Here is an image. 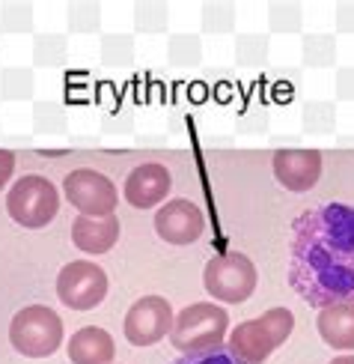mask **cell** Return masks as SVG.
Instances as JSON below:
<instances>
[{"instance_id": "obj_1", "label": "cell", "mask_w": 354, "mask_h": 364, "mask_svg": "<svg viewBox=\"0 0 354 364\" xmlns=\"http://www.w3.org/2000/svg\"><path fill=\"white\" fill-rule=\"evenodd\" d=\"M292 287L313 305L354 299V209L328 203L295 224Z\"/></svg>"}, {"instance_id": "obj_2", "label": "cell", "mask_w": 354, "mask_h": 364, "mask_svg": "<svg viewBox=\"0 0 354 364\" xmlns=\"http://www.w3.org/2000/svg\"><path fill=\"white\" fill-rule=\"evenodd\" d=\"M229 335V314L214 301H197L176 314L170 341L182 355H206L221 350Z\"/></svg>"}, {"instance_id": "obj_3", "label": "cell", "mask_w": 354, "mask_h": 364, "mask_svg": "<svg viewBox=\"0 0 354 364\" xmlns=\"http://www.w3.org/2000/svg\"><path fill=\"white\" fill-rule=\"evenodd\" d=\"M295 328V316L289 308H271L256 320H248L229 331L226 350L244 364H262L277 346H283Z\"/></svg>"}, {"instance_id": "obj_4", "label": "cell", "mask_w": 354, "mask_h": 364, "mask_svg": "<svg viewBox=\"0 0 354 364\" xmlns=\"http://www.w3.org/2000/svg\"><path fill=\"white\" fill-rule=\"evenodd\" d=\"M9 343L24 358H48L63 343V320L48 305H27L12 316Z\"/></svg>"}, {"instance_id": "obj_5", "label": "cell", "mask_w": 354, "mask_h": 364, "mask_svg": "<svg viewBox=\"0 0 354 364\" xmlns=\"http://www.w3.org/2000/svg\"><path fill=\"white\" fill-rule=\"evenodd\" d=\"M6 212L15 224L27 230H42L48 227L60 212V191L54 188L51 179L39 173L21 176L6 194Z\"/></svg>"}, {"instance_id": "obj_6", "label": "cell", "mask_w": 354, "mask_h": 364, "mask_svg": "<svg viewBox=\"0 0 354 364\" xmlns=\"http://www.w3.org/2000/svg\"><path fill=\"white\" fill-rule=\"evenodd\" d=\"M203 287L211 299L226 301V305H241L256 290V266L250 257H244L238 251L218 254L206 263Z\"/></svg>"}, {"instance_id": "obj_7", "label": "cell", "mask_w": 354, "mask_h": 364, "mask_svg": "<svg viewBox=\"0 0 354 364\" xmlns=\"http://www.w3.org/2000/svg\"><path fill=\"white\" fill-rule=\"evenodd\" d=\"M57 296L72 311H92L107 296V275L99 263L74 260L60 269L57 275Z\"/></svg>"}, {"instance_id": "obj_8", "label": "cell", "mask_w": 354, "mask_h": 364, "mask_svg": "<svg viewBox=\"0 0 354 364\" xmlns=\"http://www.w3.org/2000/svg\"><path fill=\"white\" fill-rule=\"evenodd\" d=\"M63 194L66 200L89 218H104L114 215V209L119 203L116 186L104 173L92 171V168H78L63 179Z\"/></svg>"}, {"instance_id": "obj_9", "label": "cell", "mask_w": 354, "mask_h": 364, "mask_svg": "<svg viewBox=\"0 0 354 364\" xmlns=\"http://www.w3.org/2000/svg\"><path fill=\"white\" fill-rule=\"evenodd\" d=\"M173 320L176 314L164 296H143L128 308L122 331H126V341L131 346H152L170 335Z\"/></svg>"}, {"instance_id": "obj_10", "label": "cell", "mask_w": 354, "mask_h": 364, "mask_svg": "<svg viewBox=\"0 0 354 364\" xmlns=\"http://www.w3.org/2000/svg\"><path fill=\"white\" fill-rule=\"evenodd\" d=\"M206 230V215L197 203L176 197V200H167L158 206L155 212V233L170 242V245H191L203 236Z\"/></svg>"}, {"instance_id": "obj_11", "label": "cell", "mask_w": 354, "mask_h": 364, "mask_svg": "<svg viewBox=\"0 0 354 364\" xmlns=\"http://www.w3.org/2000/svg\"><path fill=\"white\" fill-rule=\"evenodd\" d=\"M274 176L286 191L304 194L310 191L321 176V153L319 149H277L274 153Z\"/></svg>"}, {"instance_id": "obj_12", "label": "cell", "mask_w": 354, "mask_h": 364, "mask_svg": "<svg viewBox=\"0 0 354 364\" xmlns=\"http://www.w3.org/2000/svg\"><path fill=\"white\" fill-rule=\"evenodd\" d=\"M173 188V176L170 171L158 161L149 164H137V168L128 173L126 186H122V194L134 209H152L167 203V194Z\"/></svg>"}, {"instance_id": "obj_13", "label": "cell", "mask_w": 354, "mask_h": 364, "mask_svg": "<svg viewBox=\"0 0 354 364\" xmlns=\"http://www.w3.org/2000/svg\"><path fill=\"white\" fill-rule=\"evenodd\" d=\"M316 328L331 350L354 353V301H336L319 311Z\"/></svg>"}, {"instance_id": "obj_14", "label": "cell", "mask_w": 354, "mask_h": 364, "mask_svg": "<svg viewBox=\"0 0 354 364\" xmlns=\"http://www.w3.org/2000/svg\"><path fill=\"white\" fill-rule=\"evenodd\" d=\"M119 239V218L104 215V218H89L78 215L72 224V242L74 248L84 254H107Z\"/></svg>"}, {"instance_id": "obj_15", "label": "cell", "mask_w": 354, "mask_h": 364, "mask_svg": "<svg viewBox=\"0 0 354 364\" xmlns=\"http://www.w3.org/2000/svg\"><path fill=\"white\" fill-rule=\"evenodd\" d=\"M66 350L72 364H114V355H116L114 338L99 326L78 328Z\"/></svg>"}, {"instance_id": "obj_16", "label": "cell", "mask_w": 354, "mask_h": 364, "mask_svg": "<svg viewBox=\"0 0 354 364\" xmlns=\"http://www.w3.org/2000/svg\"><path fill=\"white\" fill-rule=\"evenodd\" d=\"M301 60L306 69H331L336 63V39L331 33H306L301 39Z\"/></svg>"}, {"instance_id": "obj_17", "label": "cell", "mask_w": 354, "mask_h": 364, "mask_svg": "<svg viewBox=\"0 0 354 364\" xmlns=\"http://www.w3.org/2000/svg\"><path fill=\"white\" fill-rule=\"evenodd\" d=\"M69 60V39L63 33H39L33 39V63L39 69H60Z\"/></svg>"}, {"instance_id": "obj_18", "label": "cell", "mask_w": 354, "mask_h": 364, "mask_svg": "<svg viewBox=\"0 0 354 364\" xmlns=\"http://www.w3.org/2000/svg\"><path fill=\"white\" fill-rule=\"evenodd\" d=\"M304 134H331L336 129V105L328 99H310L301 108Z\"/></svg>"}, {"instance_id": "obj_19", "label": "cell", "mask_w": 354, "mask_h": 364, "mask_svg": "<svg viewBox=\"0 0 354 364\" xmlns=\"http://www.w3.org/2000/svg\"><path fill=\"white\" fill-rule=\"evenodd\" d=\"M36 93V75L33 69L9 66L0 72V99L4 102H27Z\"/></svg>"}, {"instance_id": "obj_20", "label": "cell", "mask_w": 354, "mask_h": 364, "mask_svg": "<svg viewBox=\"0 0 354 364\" xmlns=\"http://www.w3.org/2000/svg\"><path fill=\"white\" fill-rule=\"evenodd\" d=\"M167 27H170V6L167 4H161V0H140V4H134L137 33L158 36V33H167Z\"/></svg>"}, {"instance_id": "obj_21", "label": "cell", "mask_w": 354, "mask_h": 364, "mask_svg": "<svg viewBox=\"0 0 354 364\" xmlns=\"http://www.w3.org/2000/svg\"><path fill=\"white\" fill-rule=\"evenodd\" d=\"M167 60L176 69H191L203 63V39L194 33H173L167 39Z\"/></svg>"}, {"instance_id": "obj_22", "label": "cell", "mask_w": 354, "mask_h": 364, "mask_svg": "<svg viewBox=\"0 0 354 364\" xmlns=\"http://www.w3.org/2000/svg\"><path fill=\"white\" fill-rule=\"evenodd\" d=\"M66 21L69 30L78 36H89L101 30V4L96 0H72L66 6Z\"/></svg>"}, {"instance_id": "obj_23", "label": "cell", "mask_w": 354, "mask_h": 364, "mask_svg": "<svg viewBox=\"0 0 354 364\" xmlns=\"http://www.w3.org/2000/svg\"><path fill=\"white\" fill-rule=\"evenodd\" d=\"M271 51V39L265 33H238L236 36V63L244 69L265 66Z\"/></svg>"}, {"instance_id": "obj_24", "label": "cell", "mask_w": 354, "mask_h": 364, "mask_svg": "<svg viewBox=\"0 0 354 364\" xmlns=\"http://www.w3.org/2000/svg\"><path fill=\"white\" fill-rule=\"evenodd\" d=\"M268 27L271 33H301L304 6L295 0H274L268 4Z\"/></svg>"}, {"instance_id": "obj_25", "label": "cell", "mask_w": 354, "mask_h": 364, "mask_svg": "<svg viewBox=\"0 0 354 364\" xmlns=\"http://www.w3.org/2000/svg\"><path fill=\"white\" fill-rule=\"evenodd\" d=\"M69 114L60 102H36L33 105V132L36 134H66Z\"/></svg>"}, {"instance_id": "obj_26", "label": "cell", "mask_w": 354, "mask_h": 364, "mask_svg": "<svg viewBox=\"0 0 354 364\" xmlns=\"http://www.w3.org/2000/svg\"><path fill=\"white\" fill-rule=\"evenodd\" d=\"M101 63L111 69H126L134 63V36L107 33L101 36Z\"/></svg>"}, {"instance_id": "obj_27", "label": "cell", "mask_w": 354, "mask_h": 364, "mask_svg": "<svg viewBox=\"0 0 354 364\" xmlns=\"http://www.w3.org/2000/svg\"><path fill=\"white\" fill-rule=\"evenodd\" d=\"M236 4L229 0H209L203 4V30L206 33H233L236 30Z\"/></svg>"}, {"instance_id": "obj_28", "label": "cell", "mask_w": 354, "mask_h": 364, "mask_svg": "<svg viewBox=\"0 0 354 364\" xmlns=\"http://www.w3.org/2000/svg\"><path fill=\"white\" fill-rule=\"evenodd\" d=\"M33 30V4L9 0L0 6V33H30Z\"/></svg>"}, {"instance_id": "obj_29", "label": "cell", "mask_w": 354, "mask_h": 364, "mask_svg": "<svg viewBox=\"0 0 354 364\" xmlns=\"http://www.w3.org/2000/svg\"><path fill=\"white\" fill-rule=\"evenodd\" d=\"M271 126V114L262 105H250L236 117V132L238 134H265Z\"/></svg>"}, {"instance_id": "obj_30", "label": "cell", "mask_w": 354, "mask_h": 364, "mask_svg": "<svg viewBox=\"0 0 354 364\" xmlns=\"http://www.w3.org/2000/svg\"><path fill=\"white\" fill-rule=\"evenodd\" d=\"M104 134H131L134 132V114L131 111H111L101 117Z\"/></svg>"}, {"instance_id": "obj_31", "label": "cell", "mask_w": 354, "mask_h": 364, "mask_svg": "<svg viewBox=\"0 0 354 364\" xmlns=\"http://www.w3.org/2000/svg\"><path fill=\"white\" fill-rule=\"evenodd\" d=\"M333 93L340 102H354V66H343L333 75Z\"/></svg>"}, {"instance_id": "obj_32", "label": "cell", "mask_w": 354, "mask_h": 364, "mask_svg": "<svg viewBox=\"0 0 354 364\" xmlns=\"http://www.w3.org/2000/svg\"><path fill=\"white\" fill-rule=\"evenodd\" d=\"M333 27L336 33H354V0H340L333 6Z\"/></svg>"}, {"instance_id": "obj_33", "label": "cell", "mask_w": 354, "mask_h": 364, "mask_svg": "<svg viewBox=\"0 0 354 364\" xmlns=\"http://www.w3.org/2000/svg\"><path fill=\"white\" fill-rule=\"evenodd\" d=\"M176 364H244V361H238L229 350H214V353H206V355H184Z\"/></svg>"}, {"instance_id": "obj_34", "label": "cell", "mask_w": 354, "mask_h": 364, "mask_svg": "<svg viewBox=\"0 0 354 364\" xmlns=\"http://www.w3.org/2000/svg\"><path fill=\"white\" fill-rule=\"evenodd\" d=\"M12 171H15V156L9 149H0V188L12 179Z\"/></svg>"}, {"instance_id": "obj_35", "label": "cell", "mask_w": 354, "mask_h": 364, "mask_svg": "<svg viewBox=\"0 0 354 364\" xmlns=\"http://www.w3.org/2000/svg\"><path fill=\"white\" fill-rule=\"evenodd\" d=\"M295 99V81H274V102Z\"/></svg>"}, {"instance_id": "obj_36", "label": "cell", "mask_w": 354, "mask_h": 364, "mask_svg": "<svg viewBox=\"0 0 354 364\" xmlns=\"http://www.w3.org/2000/svg\"><path fill=\"white\" fill-rule=\"evenodd\" d=\"M271 144H277L280 149H295L301 144V138H298V134H274Z\"/></svg>"}, {"instance_id": "obj_37", "label": "cell", "mask_w": 354, "mask_h": 364, "mask_svg": "<svg viewBox=\"0 0 354 364\" xmlns=\"http://www.w3.org/2000/svg\"><path fill=\"white\" fill-rule=\"evenodd\" d=\"M167 134H137V146H164Z\"/></svg>"}, {"instance_id": "obj_38", "label": "cell", "mask_w": 354, "mask_h": 364, "mask_svg": "<svg viewBox=\"0 0 354 364\" xmlns=\"http://www.w3.org/2000/svg\"><path fill=\"white\" fill-rule=\"evenodd\" d=\"M72 144L74 146H96L99 138H96V134H72Z\"/></svg>"}, {"instance_id": "obj_39", "label": "cell", "mask_w": 354, "mask_h": 364, "mask_svg": "<svg viewBox=\"0 0 354 364\" xmlns=\"http://www.w3.org/2000/svg\"><path fill=\"white\" fill-rule=\"evenodd\" d=\"M336 144H340V146H354V134H340Z\"/></svg>"}, {"instance_id": "obj_40", "label": "cell", "mask_w": 354, "mask_h": 364, "mask_svg": "<svg viewBox=\"0 0 354 364\" xmlns=\"http://www.w3.org/2000/svg\"><path fill=\"white\" fill-rule=\"evenodd\" d=\"M331 364H354V355H351V353H345V355H336Z\"/></svg>"}]
</instances>
